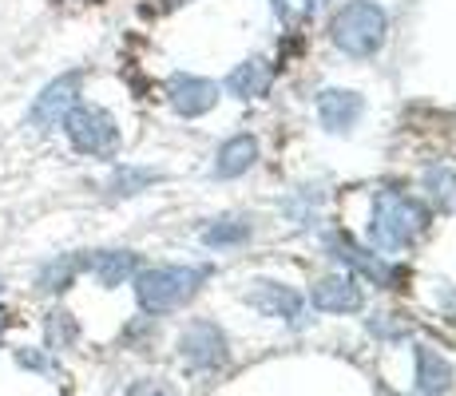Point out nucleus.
I'll return each mask as SVG.
<instances>
[{"instance_id":"nucleus-17","label":"nucleus","mask_w":456,"mask_h":396,"mask_svg":"<svg viewBox=\"0 0 456 396\" xmlns=\"http://www.w3.org/2000/svg\"><path fill=\"white\" fill-rule=\"evenodd\" d=\"M151 182H159V171H147V166H116V174L108 179V195L111 198H127L147 190Z\"/></svg>"},{"instance_id":"nucleus-21","label":"nucleus","mask_w":456,"mask_h":396,"mask_svg":"<svg viewBox=\"0 0 456 396\" xmlns=\"http://www.w3.org/2000/svg\"><path fill=\"white\" fill-rule=\"evenodd\" d=\"M16 365L28 368V373H40V376H60V365L52 360V353H44V349H16Z\"/></svg>"},{"instance_id":"nucleus-22","label":"nucleus","mask_w":456,"mask_h":396,"mask_svg":"<svg viewBox=\"0 0 456 396\" xmlns=\"http://www.w3.org/2000/svg\"><path fill=\"white\" fill-rule=\"evenodd\" d=\"M127 396H179L171 389V384H163V381H135L127 389Z\"/></svg>"},{"instance_id":"nucleus-9","label":"nucleus","mask_w":456,"mask_h":396,"mask_svg":"<svg viewBox=\"0 0 456 396\" xmlns=\"http://www.w3.org/2000/svg\"><path fill=\"white\" fill-rule=\"evenodd\" d=\"M365 103L357 92H341V87H326V92L318 95V116L326 123V131H349L357 127V119H362Z\"/></svg>"},{"instance_id":"nucleus-11","label":"nucleus","mask_w":456,"mask_h":396,"mask_svg":"<svg viewBox=\"0 0 456 396\" xmlns=\"http://www.w3.org/2000/svg\"><path fill=\"white\" fill-rule=\"evenodd\" d=\"M333 258H341L346 266H354L362 278H370L373 286H385V289H393V281H397V270L389 266V262H381L377 254L370 250H357V246H349L346 238H333Z\"/></svg>"},{"instance_id":"nucleus-16","label":"nucleus","mask_w":456,"mask_h":396,"mask_svg":"<svg viewBox=\"0 0 456 396\" xmlns=\"http://www.w3.org/2000/svg\"><path fill=\"white\" fill-rule=\"evenodd\" d=\"M226 87H231L239 100H258V95H266V87H270V64L266 60H247V64H239L231 72Z\"/></svg>"},{"instance_id":"nucleus-1","label":"nucleus","mask_w":456,"mask_h":396,"mask_svg":"<svg viewBox=\"0 0 456 396\" xmlns=\"http://www.w3.org/2000/svg\"><path fill=\"white\" fill-rule=\"evenodd\" d=\"M428 226V210L413 195L401 190H381L373 198V218H370V242L385 254L409 250Z\"/></svg>"},{"instance_id":"nucleus-4","label":"nucleus","mask_w":456,"mask_h":396,"mask_svg":"<svg viewBox=\"0 0 456 396\" xmlns=\"http://www.w3.org/2000/svg\"><path fill=\"white\" fill-rule=\"evenodd\" d=\"M60 127H64L72 151L87 158H111L119 151V123L111 119V111L95 108V103H76Z\"/></svg>"},{"instance_id":"nucleus-6","label":"nucleus","mask_w":456,"mask_h":396,"mask_svg":"<svg viewBox=\"0 0 456 396\" xmlns=\"http://www.w3.org/2000/svg\"><path fill=\"white\" fill-rule=\"evenodd\" d=\"M80 87H84V76L80 72H68V76H56L48 87H40V95L32 100L28 108V123L40 131L48 127H60L68 111L80 103Z\"/></svg>"},{"instance_id":"nucleus-10","label":"nucleus","mask_w":456,"mask_h":396,"mask_svg":"<svg viewBox=\"0 0 456 396\" xmlns=\"http://www.w3.org/2000/svg\"><path fill=\"white\" fill-rule=\"evenodd\" d=\"M314 305H318L322 313H357L362 310V286H357L354 278H326L314 286Z\"/></svg>"},{"instance_id":"nucleus-13","label":"nucleus","mask_w":456,"mask_h":396,"mask_svg":"<svg viewBox=\"0 0 456 396\" xmlns=\"http://www.w3.org/2000/svg\"><path fill=\"white\" fill-rule=\"evenodd\" d=\"M452 381H456V373L449 360L436 353V349L417 345V389L425 396H444L452 389Z\"/></svg>"},{"instance_id":"nucleus-18","label":"nucleus","mask_w":456,"mask_h":396,"mask_svg":"<svg viewBox=\"0 0 456 396\" xmlns=\"http://www.w3.org/2000/svg\"><path fill=\"white\" fill-rule=\"evenodd\" d=\"M44 337H48V353L52 349H72L76 337H80V325L72 321V313L52 310L48 321H44Z\"/></svg>"},{"instance_id":"nucleus-12","label":"nucleus","mask_w":456,"mask_h":396,"mask_svg":"<svg viewBox=\"0 0 456 396\" xmlns=\"http://www.w3.org/2000/svg\"><path fill=\"white\" fill-rule=\"evenodd\" d=\"M87 270H92V278L100 281V286L116 289V286H124L127 278L139 274V254H131V250H100V254L87 258Z\"/></svg>"},{"instance_id":"nucleus-23","label":"nucleus","mask_w":456,"mask_h":396,"mask_svg":"<svg viewBox=\"0 0 456 396\" xmlns=\"http://www.w3.org/2000/svg\"><path fill=\"white\" fill-rule=\"evenodd\" d=\"M4 325H8V313H4V310H0V333H4Z\"/></svg>"},{"instance_id":"nucleus-5","label":"nucleus","mask_w":456,"mask_h":396,"mask_svg":"<svg viewBox=\"0 0 456 396\" xmlns=\"http://www.w3.org/2000/svg\"><path fill=\"white\" fill-rule=\"evenodd\" d=\"M179 357L187 360V368H195V373H218V368L231 360V345H226L218 325L195 321V325H187V333L179 337Z\"/></svg>"},{"instance_id":"nucleus-14","label":"nucleus","mask_w":456,"mask_h":396,"mask_svg":"<svg viewBox=\"0 0 456 396\" xmlns=\"http://www.w3.org/2000/svg\"><path fill=\"white\" fill-rule=\"evenodd\" d=\"M80 270H87L84 254H60V258L44 262L37 270V289H44V294H64V289L80 278Z\"/></svg>"},{"instance_id":"nucleus-19","label":"nucleus","mask_w":456,"mask_h":396,"mask_svg":"<svg viewBox=\"0 0 456 396\" xmlns=\"http://www.w3.org/2000/svg\"><path fill=\"white\" fill-rule=\"evenodd\" d=\"M250 238V226L247 222H215L203 230V242L210 246V250H223V246H239Z\"/></svg>"},{"instance_id":"nucleus-7","label":"nucleus","mask_w":456,"mask_h":396,"mask_svg":"<svg viewBox=\"0 0 456 396\" xmlns=\"http://www.w3.org/2000/svg\"><path fill=\"white\" fill-rule=\"evenodd\" d=\"M247 302L266 317H286L290 325L302 321V310H305V297L297 294V289L282 286V281H258V286L247 294Z\"/></svg>"},{"instance_id":"nucleus-2","label":"nucleus","mask_w":456,"mask_h":396,"mask_svg":"<svg viewBox=\"0 0 456 396\" xmlns=\"http://www.w3.org/2000/svg\"><path fill=\"white\" fill-rule=\"evenodd\" d=\"M210 278V266H151L135 274V297L147 313H171L187 305Z\"/></svg>"},{"instance_id":"nucleus-20","label":"nucleus","mask_w":456,"mask_h":396,"mask_svg":"<svg viewBox=\"0 0 456 396\" xmlns=\"http://www.w3.org/2000/svg\"><path fill=\"white\" fill-rule=\"evenodd\" d=\"M278 12V20L286 24V28H297L302 20H310L314 8H318V0H270Z\"/></svg>"},{"instance_id":"nucleus-24","label":"nucleus","mask_w":456,"mask_h":396,"mask_svg":"<svg viewBox=\"0 0 456 396\" xmlns=\"http://www.w3.org/2000/svg\"><path fill=\"white\" fill-rule=\"evenodd\" d=\"M0 289H4V281H0Z\"/></svg>"},{"instance_id":"nucleus-15","label":"nucleus","mask_w":456,"mask_h":396,"mask_svg":"<svg viewBox=\"0 0 456 396\" xmlns=\"http://www.w3.org/2000/svg\"><path fill=\"white\" fill-rule=\"evenodd\" d=\"M254 158H258V143H254V135H234V139H226V143L218 147L215 174L218 179H234V174L250 171Z\"/></svg>"},{"instance_id":"nucleus-3","label":"nucleus","mask_w":456,"mask_h":396,"mask_svg":"<svg viewBox=\"0 0 456 396\" xmlns=\"http://www.w3.org/2000/svg\"><path fill=\"white\" fill-rule=\"evenodd\" d=\"M385 32H389L385 8L373 4V0H349L330 20V40L338 44L346 56H357V60L373 56L385 44Z\"/></svg>"},{"instance_id":"nucleus-8","label":"nucleus","mask_w":456,"mask_h":396,"mask_svg":"<svg viewBox=\"0 0 456 396\" xmlns=\"http://www.w3.org/2000/svg\"><path fill=\"white\" fill-rule=\"evenodd\" d=\"M218 103V87L210 79H199V76H175L171 79V108L179 116L195 119V116H207L210 108Z\"/></svg>"}]
</instances>
